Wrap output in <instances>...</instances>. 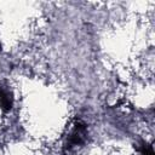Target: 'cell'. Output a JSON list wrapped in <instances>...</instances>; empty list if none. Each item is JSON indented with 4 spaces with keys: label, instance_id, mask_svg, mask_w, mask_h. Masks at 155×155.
Masks as SVG:
<instances>
[{
    "label": "cell",
    "instance_id": "obj_1",
    "mask_svg": "<svg viewBox=\"0 0 155 155\" xmlns=\"http://www.w3.org/2000/svg\"><path fill=\"white\" fill-rule=\"evenodd\" d=\"M87 137V130L86 126L82 122H78L73 130L70 131V133L67 137V143H65V149L68 150H73L74 148H78L80 145H82L86 140Z\"/></svg>",
    "mask_w": 155,
    "mask_h": 155
},
{
    "label": "cell",
    "instance_id": "obj_2",
    "mask_svg": "<svg viewBox=\"0 0 155 155\" xmlns=\"http://www.w3.org/2000/svg\"><path fill=\"white\" fill-rule=\"evenodd\" d=\"M12 103H13L12 94L7 90H2L0 92V104H1V108L4 110H10L12 108Z\"/></svg>",
    "mask_w": 155,
    "mask_h": 155
}]
</instances>
